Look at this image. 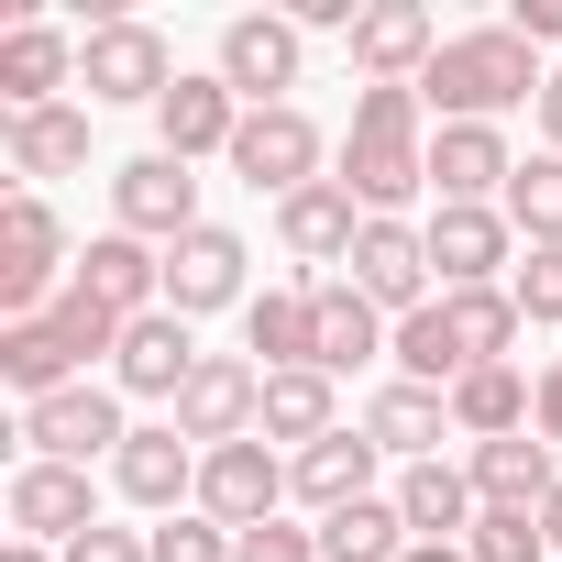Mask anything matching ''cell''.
Instances as JSON below:
<instances>
[{
    "label": "cell",
    "instance_id": "cell-1",
    "mask_svg": "<svg viewBox=\"0 0 562 562\" xmlns=\"http://www.w3.org/2000/svg\"><path fill=\"white\" fill-rule=\"evenodd\" d=\"M540 89H551L540 45L507 34V23H474V34H441V56L419 78V111L430 122H507V111H540Z\"/></svg>",
    "mask_w": 562,
    "mask_h": 562
},
{
    "label": "cell",
    "instance_id": "cell-2",
    "mask_svg": "<svg viewBox=\"0 0 562 562\" xmlns=\"http://www.w3.org/2000/svg\"><path fill=\"white\" fill-rule=\"evenodd\" d=\"M342 188L364 199V221H408V199H430V111H419V89H364L353 100Z\"/></svg>",
    "mask_w": 562,
    "mask_h": 562
},
{
    "label": "cell",
    "instance_id": "cell-3",
    "mask_svg": "<svg viewBox=\"0 0 562 562\" xmlns=\"http://www.w3.org/2000/svg\"><path fill=\"white\" fill-rule=\"evenodd\" d=\"M67 232H56V210L23 188L12 210H0V321H45L56 299H67Z\"/></svg>",
    "mask_w": 562,
    "mask_h": 562
},
{
    "label": "cell",
    "instance_id": "cell-4",
    "mask_svg": "<svg viewBox=\"0 0 562 562\" xmlns=\"http://www.w3.org/2000/svg\"><path fill=\"white\" fill-rule=\"evenodd\" d=\"M133 441V419H122V386H67V397H34L23 408V463H100V452H122Z\"/></svg>",
    "mask_w": 562,
    "mask_h": 562
},
{
    "label": "cell",
    "instance_id": "cell-5",
    "mask_svg": "<svg viewBox=\"0 0 562 562\" xmlns=\"http://www.w3.org/2000/svg\"><path fill=\"white\" fill-rule=\"evenodd\" d=\"M177 78H188V67H177L166 34L133 23V12H122V23H89V45H78V89H89V111H100V100H144V111H155Z\"/></svg>",
    "mask_w": 562,
    "mask_h": 562
},
{
    "label": "cell",
    "instance_id": "cell-6",
    "mask_svg": "<svg viewBox=\"0 0 562 562\" xmlns=\"http://www.w3.org/2000/svg\"><path fill=\"white\" fill-rule=\"evenodd\" d=\"M299 56H310V34H299L288 12H232L210 67L232 78V100H243V111H288V89H299Z\"/></svg>",
    "mask_w": 562,
    "mask_h": 562
},
{
    "label": "cell",
    "instance_id": "cell-7",
    "mask_svg": "<svg viewBox=\"0 0 562 562\" xmlns=\"http://www.w3.org/2000/svg\"><path fill=\"white\" fill-rule=\"evenodd\" d=\"M254 199H299V188H321V122L288 100V111H243V133H232V155H221Z\"/></svg>",
    "mask_w": 562,
    "mask_h": 562
},
{
    "label": "cell",
    "instance_id": "cell-8",
    "mask_svg": "<svg viewBox=\"0 0 562 562\" xmlns=\"http://www.w3.org/2000/svg\"><path fill=\"white\" fill-rule=\"evenodd\" d=\"M276 507H288V452H276L265 430H254V441L199 452V518H221V529L243 540V529H265Z\"/></svg>",
    "mask_w": 562,
    "mask_h": 562
},
{
    "label": "cell",
    "instance_id": "cell-9",
    "mask_svg": "<svg viewBox=\"0 0 562 562\" xmlns=\"http://www.w3.org/2000/svg\"><path fill=\"white\" fill-rule=\"evenodd\" d=\"M0 518H12V540L67 551V540L100 529V485H89L78 463H12V485H0Z\"/></svg>",
    "mask_w": 562,
    "mask_h": 562
},
{
    "label": "cell",
    "instance_id": "cell-10",
    "mask_svg": "<svg viewBox=\"0 0 562 562\" xmlns=\"http://www.w3.org/2000/svg\"><path fill=\"white\" fill-rule=\"evenodd\" d=\"M111 232H133V243H188L199 232V177L177 166V155H133V166H111Z\"/></svg>",
    "mask_w": 562,
    "mask_h": 562
},
{
    "label": "cell",
    "instance_id": "cell-11",
    "mask_svg": "<svg viewBox=\"0 0 562 562\" xmlns=\"http://www.w3.org/2000/svg\"><path fill=\"white\" fill-rule=\"evenodd\" d=\"M111 485H122V507L177 518V507H199V441L177 419H133V441L111 452Z\"/></svg>",
    "mask_w": 562,
    "mask_h": 562
},
{
    "label": "cell",
    "instance_id": "cell-12",
    "mask_svg": "<svg viewBox=\"0 0 562 562\" xmlns=\"http://www.w3.org/2000/svg\"><path fill=\"white\" fill-rule=\"evenodd\" d=\"M419 232H430V276H441V299H452V288H507L518 254H529L507 210H430Z\"/></svg>",
    "mask_w": 562,
    "mask_h": 562
},
{
    "label": "cell",
    "instance_id": "cell-13",
    "mask_svg": "<svg viewBox=\"0 0 562 562\" xmlns=\"http://www.w3.org/2000/svg\"><path fill=\"white\" fill-rule=\"evenodd\" d=\"M166 419H177L199 452H221V441H254V430H265V364H243V353H210Z\"/></svg>",
    "mask_w": 562,
    "mask_h": 562
},
{
    "label": "cell",
    "instance_id": "cell-14",
    "mask_svg": "<svg viewBox=\"0 0 562 562\" xmlns=\"http://www.w3.org/2000/svg\"><path fill=\"white\" fill-rule=\"evenodd\" d=\"M353 288L386 310V321H408V310H430L441 299V276H430V232L419 221H364V243H353Z\"/></svg>",
    "mask_w": 562,
    "mask_h": 562
},
{
    "label": "cell",
    "instance_id": "cell-15",
    "mask_svg": "<svg viewBox=\"0 0 562 562\" xmlns=\"http://www.w3.org/2000/svg\"><path fill=\"white\" fill-rule=\"evenodd\" d=\"M342 45H353V78L364 89H419L430 56H441V23L419 12V0H364V23Z\"/></svg>",
    "mask_w": 562,
    "mask_h": 562
},
{
    "label": "cell",
    "instance_id": "cell-16",
    "mask_svg": "<svg viewBox=\"0 0 562 562\" xmlns=\"http://www.w3.org/2000/svg\"><path fill=\"white\" fill-rule=\"evenodd\" d=\"M507 177H518L507 122H441V133H430V199H441V210H496Z\"/></svg>",
    "mask_w": 562,
    "mask_h": 562
},
{
    "label": "cell",
    "instance_id": "cell-17",
    "mask_svg": "<svg viewBox=\"0 0 562 562\" xmlns=\"http://www.w3.org/2000/svg\"><path fill=\"white\" fill-rule=\"evenodd\" d=\"M232 133H243V100H232L221 67H199V78H177V89L155 100V155H177V166L232 155Z\"/></svg>",
    "mask_w": 562,
    "mask_h": 562
},
{
    "label": "cell",
    "instance_id": "cell-18",
    "mask_svg": "<svg viewBox=\"0 0 562 562\" xmlns=\"http://www.w3.org/2000/svg\"><path fill=\"white\" fill-rule=\"evenodd\" d=\"M199 364H210V353H199V331H188L177 310H144V321L122 331V353H111V386H122V397H166V408H177Z\"/></svg>",
    "mask_w": 562,
    "mask_h": 562
},
{
    "label": "cell",
    "instance_id": "cell-19",
    "mask_svg": "<svg viewBox=\"0 0 562 562\" xmlns=\"http://www.w3.org/2000/svg\"><path fill=\"white\" fill-rule=\"evenodd\" d=\"M243 232H221V221H199L188 243H166V310L177 321H210V310H232L243 299Z\"/></svg>",
    "mask_w": 562,
    "mask_h": 562
},
{
    "label": "cell",
    "instance_id": "cell-20",
    "mask_svg": "<svg viewBox=\"0 0 562 562\" xmlns=\"http://www.w3.org/2000/svg\"><path fill=\"white\" fill-rule=\"evenodd\" d=\"M276 243H288L299 265H353V243H364V199H353L342 177H321V188H299V199H276Z\"/></svg>",
    "mask_w": 562,
    "mask_h": 562
},
{
    "label": "cell",
    "instance_id": "cell-21",
    "mask_svg": "<svg viewBox=\"0 0 562 562\" xmlns=\"http://www.w3.org/2000/svg\"><path fill=\"white\" fill-rule=\"evenodd\" d=\"M397 518H408V540H474V518H485V496H474V474L441 452V463H397Z\"/></svg>",
    "mask_w": 562,
    "mask_h": 562
},
{
    "label": "cell",
    "instance_id": "cell-22",
    "mask_svg": "<svg viewBox=\"0 0 562 562\" xmlns=\"http://www.w3.org/2000/svg\"><path fill=\"white\" fill-rule=\"evenodd\" d=\"M243 353H254L265 375H299V364H321V299H310V276H299V288H265V299H243Z\"/></svg>",
    "mask_w": 562,
    "mask_h": 562
},
{
    "label": "cell",
    "instance_id": "cell-23",
    "mask_svg": "<svg viewBox=\"0 0 562 562\" xmlns=\"http://www.w3.org/2000/svg\"><path fill=\"white\" fill-rule=\"evenodd\" d=\"M364 441L386 452V463H441V441H452V397L441 386H375V408H364Z\"/></svg>",
    "mask_w": 562,
    "mask_h": 562
},
{
    "label": "cell",
    "instance_id": "cell-24",
    "mask_svg": "<svg viewBox=\"0 0 562 562\" xmlns=\"http://www.w3.org/2000/svg\"><path fill=\"white\" fill-rule=\"evenodd\" d=\"M375 441L364 430H331V441H310V452H288V496L310 507V518H331V507H353V496H375Z\"/></svg>",
    "mask_w": 562,
    "mask_h": 562
},
{
    "label": "cell",
    "instance_id": "cell-25",
    "mask_svg": "<svg viewBox=\"0 0 562 562\" xmlns=\"http://www.w3.org/2000/svg\"><path fill=\"white\" fill-rule=\"evenodd\" d=\"M78 288H89L100 310L144 321V310H166V254H155V243H133V232H100V243L78 254Z\"/></svg>",
    "mask_w": 562,
    "mask_h": 562
},
{
    "label": "cell",
    "instance_id": "cell-26",
    "mask_svg": "<svg viewBox=\"0 0 562 562\" xmlns=\"http://www.w3.org/2000/svg\"><path fill=\"white\" fill-rule=\"evenodd\" d=\"M67 89H78V45L56 23H12L0 34V100L12 111H56Z\"/></svg>",
    "mask_w": 562,
    "mask_h": 562
},
{
    "label": "cell",
    "instance_id": "cell-27",
    "mask_svg": "<svg viewBox=\"0 0 562 562\" xmlns=\"http://www.w3.org/2000/svg\"><path fill=\"white\" fill-rule=\"evenodd\" d=\"M310 299H321V375H353V364H375L397 342V321L353 288V276H310Z\"/></svg>",
    "mask_w": 562,
    "mask_h": 562
},
{
    "label": "cell",
    "instance_id": "cell-28",
    "mask_svg": "<svg viewBox=\"0 0 562 562\" xmlns=\"http://www.w3.org/2000/svg\"><path fill=\"white\" fill-rule=\"evenodd\" d=\"M463 474H474V496H485V507H529V518H540V507H551V485H562V463H551V441H540V430H518V441H474V452H463Z\"/></svg>",
    "mask_w": 562,
    "mask_h": 562
},
{
    "label": "cell",
    "instance_id": "cell-29",
    "mask_svg": "<svg viewBox=\"0 0 562 562\" xmlns=\"http://www.w3.org/2000/svg\"><path fill=\"white\" fill-rule=\"evenodd\" d=\"M0 155H12V177H78V166H89V111H78V100L12 111V122H0Z\"/></svg>",
    "mask_w": 562,
    "mask_h": 562
},
{
    "label": "cell",
    "instance_id": "cell-30",
    "mask_svg": "<svg viewBox=\"0 0 562 562\" xmlns=\"http://www.w3.org/2000/svg\"><path fill=\"white\" fill-rule=\"evenodd\" d=\"M529 408H540V386H529L518 364H474V375L452 386V430H463V441H518Z\"/></svg>",
    "mask_w": 562,
    "mask_h": 562
},
{
    "label": "cell",
    "instance_id": "cell-31",
    "mask_svg": "<svg viewBox=\"0 0 562 562\" xmlns=\"http://www.w3.org/2000/svg\"><path fill=\"white\" fill-rule=\"evenodd\" d=\"M331 430H342V397H331L321 364L265 375V441H276V452H310V441H331Z\"/></svg>",
    "mask_w": 562,
    "mask_h": 562
},
{
    "label": "cell",
    "instance_id": "cell-32",
    "mask_svg": "<svg viewBox=\"0 0 562 562\" xmlns=\"http://www.w3.org/2000/svg\"><path fill=\"white\" fill-rule=\"evenodd\" d=\"M0 386L34 408V397H67V386H89V375H78V353H67L45 321H0Z\"/></svg>",
    "mask_w": 562,
    "mask_h": 562
},
{
    "label": "cell",
    "instance_id": "cell-33",
    "mask_svg": "<svg viewBox=\"0 0 562 562\" xmlns=\"http://www.w3.org/2000/svg\"><path fill=\"white\" fill-rule=\"evenodd\" d=\"M441 321H452V342H463V375H474V364H507V342L529 331L507 288H452V299H441Z\"/></svg>",
    "mask_w": 562,
    "mask_h": 562
},
{
    "label": "cell",
    "instance_id": "cell-34",
    "mask_svg": "<svg viewBox=\"0 0 562 562\" xmlns=\"http://www.w3.org/2000/svg\"><path fill=\"white\" fill-rule=\"evenodd\" d=\"M386 364H397V386H441V397L463 386V342H452V321H441V299L397 321V342H386Z\"/></svg>",
    "mask_w": 562,
    "mask_h": 562
},
{
    "label": "cell",
    "instance_id": "cell-35",
    "mask_svg": "<svg viewBox=\"0 0 562 562\" xmlns=\"http://www.w3.org/2000/svg\"><path fill=\"white\" fill-rule=\"evenodd\" d=\"M397 551H408L397 496H353V507H331V518H321V562H397Z\"/></svg>",
    "mask_w": 562,
    "mask_h": 562
},
{
    "label": "cell",
    "instance_id": "cell-36",
    "mask_svg": "<svg viewBox=\"0 0 562 562\" xmlns=\"http://www.w3.org/2000/svg\"><path fill=\"white\" fill-rule=\"evenodd\" d=\"M45 331H56V342L78 353V375H89V364H111V353H122V331H133V321H122V310H100L78 276H67V299L45 310Z\"/></svg>",
    "mask_w": 562,
    "mask_h": 562
},
{
    "label": "cell",
    "instance_id": "cell-37",
    "mask_svg": "<svg viewBox=\"0 0 562 562\" xmlns=\"http://www.w3.org/2000/svg\"><path fill=\"white\" fill-rule=\"evenodd\" d=\"M496 210L518 221V243H562V155H529V166L507 177Z\"/></svg>",
    "mask_w": 562,
    "mask_h": 562
},
{
    "label": "cell",
    "instance_id": "cell-38",
    "mask_svg": "<svg viewBox=\"0 0 562 562\" xmlns=\"http://www.w3.org/2000/svg\"><path fill=\"white\" fill-rule=\"evenodd\" d=\"M507 299H518V321H529V331H562V243H529V254H518Z\"/></svg>",
    "mask_w": 562,
    "mask_h": 562
},
{
    "label": "cell",
    "instance_id": "cell-39",
    "mask_svg": "<svg viewBox=\"0 0 562 562\" xmlns=\"http://www.w3.org/2000/svg\"><path fill=\"white\" fill-rule=\"evenodd\" d=\"M463 551H474V562H551V540H540V518H529V507H485Z\"/></svg>",
    "mask_w": 562,
    "mask_h": 562
},
{
    "label": "cell",
    "instance_id": "cell-40",
    "mask_svg": "<svg viewBox=\"0 0 562 562\" xmlns=\"http://www.w3.org/2000/svg\"><path fill=\"white\" fill-rule=\"evenodd\" d=\"M144 540H155V562H232V529H221V518H199V507L155 518Z\"/></svg>",
    "mask_w": 562,
    "mask_h": 562
},
{
    "label": "cell",
    "instance_id": "cell-41",
    "mask_svg": "<svg viewBox=\"0 0 562 562\" xmlns=\"http://www.w3.org/2000/svg\"><path fill=\"white\" fill-rule=\"evenodd\" d=\"M232 562H321V529L265 518V529H243V540H232Z\"/></svg>",
    "mask_w": 562,
    "mask_h": 562
},
{
    "label": "cell",
    "instance_id": "cell-42",
    "mask_svg": "<svg viewBox=\"0 0 562 562\" xmlns=\"http://www.w3.org/2000/svg\"><path fill=\"white\" fill-rule=\"evenodd\" d=\"M56 562H155V540H144V529H111V518H100V529H89V540H67Z\"/></svg>",
    "mask_w": 562,
    "mask_h": 562
},
{
    "label": "cell",
    "instance_id": "cell-43",
    "mask_svg": "<svg viewBox=\"0 0 562 562\" xmlns=\"http://www.w3.org/2000/svg\"><path fill=\"white\" fill-rule=\"evenodd\" d=\"M507 34H529V45H562V0H507Z\"/></svg>",
    "mask_w": 562,
    "mask_h": 562
},
{
    "label": "cell",
    "instance_id": "cell-44",
    "mask_svg": "<svg viewBox=\"0 0 562 562\" xmlns=\"http://www.w3.org/2000/svg\"><path fill=\"white\" fill-rule=\"evenodd\" d=\"M529 430H540V441H562V353L540 364V408H529Z\"/></svg>",
    "mask_w": 562,
    "mask_h": 562
},
{
    "label": "cell",
    "instance_id": "cell-45",
    "mask_svg": "<svg viewBox=\"0 0 562 562\" xmlns=\"http://www.w3.org/2000/svg\"><path fill=\"white\" fill-rule=\"evenodd\" d=\"M540 155H562V67H551V89H540Z\"/></svg>",
    "mask_w": 562,
    "mask_h": 562
},
{
    "label": "cell",
    "instance_id": "cell-46",
    "mask_svg": "<svg viewBox=\"0 0 562 562\" xmlns=\"http://www.w3.org/2000/svg\"><path fill=\"white\" fill-rule=\"evenodd\" d=\"M397 562H474V551H463V540H408Z\"/></svg>",
    "mask_w": 562,
    "mask_h": 562
},
{
    "label": "cell",
    "instance_id": "cell-47",
    "mask_svg": "<svg viewBox=\"0 0 562 562\" xmlns=\"http://www.w3.org/2000/svg\"><path fill=\"white\" fill-rule=\"evenodd\" d=\"M540 540H551V562H562V485H551V507H540Z\"/></svg>",
    "mask_w": 562,
    "mask_h": 562
},
{
    "label": "cell",
    "instance_id": "cell-48",
    "mask_svg": "<svg viewBox=\"0 0 562 562\" xmlns=\"http://www.w3.org/2000/svg\"><path fill=\"white\" fill-rule=\"evenodd\" d=\"M0 562H56V551H45V540H12V551H0Z\"/></svg>",
    "mask_w": 562,
    "mask_h": 562
}]
</instances>
